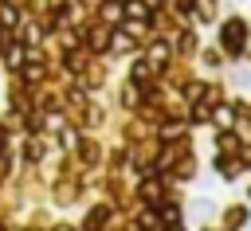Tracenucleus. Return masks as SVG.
<instances>
[{"instance_id": "nucleus-6", "label": "nucleus", "mask_w": 251, "mask_h": 231, "mask_svg": "<svg viewBox=\"0 0 251 231\" xmlns=\"http://www.w3.org/2000/svg\"><path fill=\"white\" fill-rule=\"evenodd\" d=\"M59 231H71V227H59Z\"/></svg>"}, {"instance_id": "nucleus-4", "label": "nucleus", "mask_w": 251, "mask_h": 231, "mask_svg": "<svg viewBox=\"0 0 251 231\" xmlns=\"http://www.w3.org/2000/svg\"><path fill=\"white\" fill-rule=\"evenodd\" d=\"M102 223H106V211H90V219H86V227L94 231V227H102Z\"/></svg>"}, {"instance_id": "nucleus-2", "label": "nucleus", "mask_w": 251, "mask_h": 231, "mask_svg": "<svg viewBox=\"0 0 251 231\" xmlns=\"http://www.w3.org/2000/svg\"><path fill=\"white\" fill-rule=\"evenodd\" d=\"M126 12H129V16H137V20H145V16H149V8H145L141 0H129V4H126Z\"/></svg>"}, {"instance_id": "nucleus-3", "label": "nucleus", "mask_w": 251, "mask_h": 231, "mask_svg": "<svg viewBox=\"0 0 251 231\" xmlns=\"http://www.w3.org/2000/svg\"><path fill=\"white\" fill-rule=\"evenodd\" d=\"M24 63V47H8V67H20Z\"/></svg>"}, {"instance_id": "nucleus-1", "label": "nucleus", "mask_w": 251, "mask_h": 231, "mask_svg": "<svg viewBox=\"0 0 251 231\" xmlns=\"http://www.w3.org/2000/svg\"><path fill=\"white\" fill-rule=\"evenodd\" d=\"M224 43H227V51H239V43H243V23L239 20H231L224 27Z\"/></svg>"}, {"instance_id": "nucleus-5", "label": "nucleus", "mask_w": 251, "mask_h": 231, "mask_svg": "<svg viewBox=\"0 0 251 231\" xmlns=\"http://www.w3.org/2000/svg\"><path fill=\"white\" fill-rule=\"evenodd\" d=\"M27 161H39V141H27Z\"/></svg>"}]
</instances>
